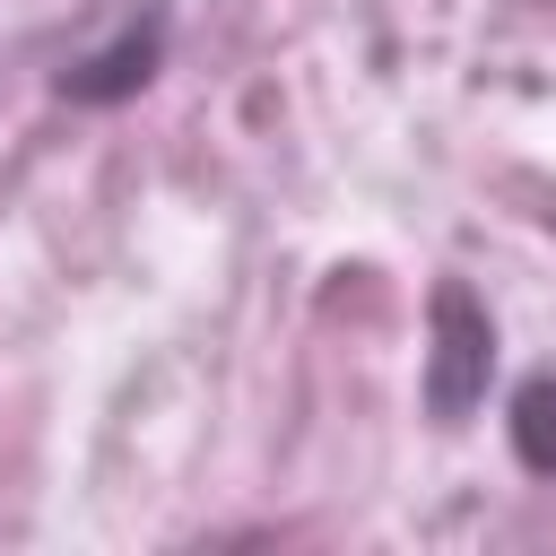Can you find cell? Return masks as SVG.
Returning a JSON list of instances; mask_svg holds the SVG:
<instances>
[{"label": "cell", "mask_w": 556, "mask_h": 556, "mask_svg": "<svg viewBox=\"0 0 556 556\" xmlns=\"http://www.w3.org/2000/svg\"><path fill=\"white\" fill-rule=\"evenodd\" d=\"M434 321H443L434 408H443V417H460V408H469V374H486V313H478L460 287H443V295H434Z\"/></svg>", "instance_id": "cell-1"}, {"label": "cell", "mask_w": 556, "mask_h": 556, "mask_svg": "<svg viewBox=\"0 0 556 556\" xmlns=\"http://www.w3.org/2000/svg\"><path fill=\"white\" fill-rule=\"evenodd\" d=\"M513 452H521L539 478H556V374L521 382V400H513Z\"/></svg>", "instance_id": "cell-2"}]
</instances>
